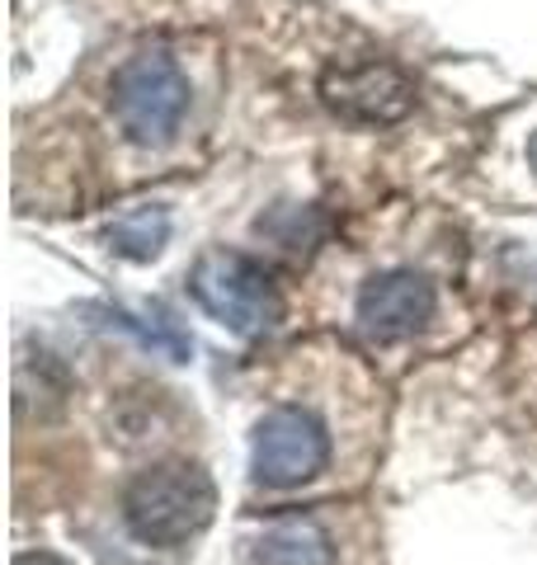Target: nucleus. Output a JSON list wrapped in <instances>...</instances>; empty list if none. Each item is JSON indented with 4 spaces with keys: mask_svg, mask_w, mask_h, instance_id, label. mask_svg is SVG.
<instances>
[{
    "mask_svg": "<svg viewBox=\"0 0 537 565\" xmlns=\"http://www.w3.org/2000/svg\"><path fill=\"white\" fill-rule=\"evenodd\" d=\"M118 514L128 537L156 552L185 546L203 533L218 514V486L199 462L170 457V462H151L141 467L128 486H123Z\"/></svg>",
    "mask_w": 537,
    "mask_h": 565,
    "instance_id": "1",
    "label": "nucleus"
},
{
    "mask_svg": "<svg viewBox=\"0 0 537 565\" xmlns=\"http://www.w3.org/2000/svg\"><path fill=\"white\" fill-rule=\"evenodd\" d=\"M189 292L222 330L241 334V340H260V334L283 326V292L278 282L264 274L241 250H203L199 264L189 269Z\"/></svg>",
    "mask_w": 537,
    "mask_h": 565,
    "instance_id": "2",
    "label": "nucleus"
},
{
    "mask_svg": "<svg viewBox=\"0 0 537 565\" xmlns=\"http://www.w3.org/2000/svg\"><path fill=\"white\" fill-rule=\"evenodd\" d=\"M109 109L118 128L137 147H170L189 114V76L170 52H137L109 81Z\"/></svg>",
    "mask_w": 537,
    "mask_h": 565,
    "instance_id": "3",
    "label": "nucleus"
},
{
    "mask_svg": "<svg viewBox=\"0 0 537 565\" xmlns=\"http://www.w3.org/2000/svg\"><path fill=\"white\" fill-rule=\"evenodd\" d=\"M330 467V429L307 405H274L250 434V471L260 486L293 490Z\"/></svg>",
    "mask_w": 537,
    "mask_h": 565,
    "instance_id": "4",
    "label": "nucleus"
},
{
    "mask_svg": "<svg viewBox=\"0 0 537 565\" xmlns=\"http://www.w3.org/2000/svg\"><path fill=\"white\" fill-rule=\"evenodd\" d=\"M320 99L349 122L387 128V122H401L415 109V85L391 62H349V66H326Z\"/></svg>",
    "mask_w": 537,
    "mask_h": 565,
    "instance_id": "5",
    "label": "nucleus"
},
{
    "mask_svg": "<svg viewBox=\"0 0 537 565\" xmlns=\"http://www.w3.org/2000/svg\"><path fill=\"white\" fill-rule=\"evenodd\" d=\"M439 311V292L434 282L415 269H387V274H372L364 288H358V302H354V321L368 340L378 344H397L420 334Z\"/></svg>",
    "mask_w": 537,
    "mask_h": 565,
    "instance_id": "6",
    "label": "nucleus"
},
{
    "mask_svg": "<svg viewBox=\"0 0 537 565\" xmlns=\"http://www.w3.org/2000/svg\"><path fill=\"white\" fill-rule=\"evenodd\" d=\"M335 533L312 514H288L268 523L255 542V565H335Z\"/></svg>",
    "mask_w": 537,
    "mask_h": 565,
    "instance_id": "7",
    "label": "nucleus"
},
{
    "mask_svg": "<svg viewBox=\"0 0 537 565\" xmlns=\"http://www.w3.org/2000/svg\"><path fill=\"white\" fill-rule=\"evenodd\" d=\"M104 241H109L114 255L133 259V264H147V259H156L160 250H166V241H170V212L160 207V203L133 207V212H123V217L109 222Z\"/></svg>",
    "mask_w": 537,
    "mask_h": 565,
    "instance_id": "8",
    "label": "nucleus"
},
{
    "mask_svg": "<svg viewBox=\"0 0 537 565\" xmlns=\"http://www.w3.org/2000/svg\"><path fill=\"white\" fill-rule=\"evenodd\" d=\"M14 565H71V561L57 556V552H48V546H33V552H20V556H14Z\"/></svg>",
    "mask_w": 537,
    "mask_h": 565,
    "instance_id": "9",
    "label": "nucleus"
},
{
    "mask_svg": "<svg viewBox=\"0 0 537 565\" xmlns=\"http://www.w3.org/2000/svg\"><path fill=\"white\" fill-rule=\"evenodd\" d=\"M528 166H533V170H537V132H533V137H528Z\"/></svg>",
    "mask_w": 537,
    "mask_h": 565,
    "instance_id": "10",
    "label": "nucleus"
}]
</instances>
